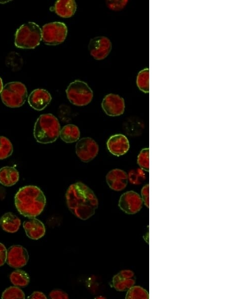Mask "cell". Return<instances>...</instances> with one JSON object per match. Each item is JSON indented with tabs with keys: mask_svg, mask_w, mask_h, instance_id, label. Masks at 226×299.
<instances>
[{
	"mask_svg": "<svg viewBox=\"0 0 226 299\" xmlns=\"http://www.w3.org/2000/svg\"><path fill=\"white\" fill-rule=\"evenodd\" d=\"M65 197L68 209L82 220H86L92 216L98 205V199L94 192L81 182L70 185Z\"/></svg>",
	"mask_w": 226,
	"mask_h": 299,
	"instance_id": "6da1fadb",
	"label": "cell"
},
{
	"mask_svg": "<svg viewBox=\"0 0 226 299\" xmlns=\"http://www.w3.org/2000/svg\"><path fill=\"white\" fill-rule=\"evenodd\" d=\"M46 203L45 196L37 186L27 185L21 188L15 196V203L22 215L32 218L39 215Z\"/></svg>",
	"mask_w": 226,
	"mask_h": 299,
	"instance_id": "7a4b0ae2",
	"label": "cell"
},
{
	"mask_svg": "<svg viewBox=\"0 0 226 299\" xmlns=\"http://www.w3.org/2000/svg\"><path fill=\"white\" fill-rule=\"evenodd\" d=\"M60 125L58 119L53 114L41 115L34 127V136L38 142L49 143L54 142L59 136Z\"/></svg>",
	"mask_w": 226,
	"mask_h": 299,
	"instance_id": "3957f363",
	"label": "cell"
},
{
	"mask_svg": "<svg viewBox=\"0 0 226 299\" xmlns=\"http://www.w3.org/2000/svg\"><path fill=\"white\" fill-rule=\"evenodd\" d=\"M41 40V28L36 23L29 22L17 29L15 45L22 49H34L40 44Z\"/></svg>",
	"mask_w": 226,
	"mask_h": 299,
	"instance_id": "277c9868",
	"label": "cell"
},
{
	"mask_svg": "<svg viewBox=\"0 0 226 299\" xmlns=\"http://www.w3.org/2000/svg\"><path fill=\"white\" fill-rule=\"evenodd\" d=\"M27 95L25 85L20 82H11L6 84L1 93L3 103L10 108H18L23 105Z\"/></svg>",
	"mask_w": 226,
	"mask_h": 299,
	"instance_id": "5b68a950",
	"label": "cell"
},
{
	"mask_svg": "<svg viewBox=\"0 0 226 299\" xmlns=\"http://www.w3.org/2000/svg\"><path fill=\"white\" fill-rule=\"evenodd\" d=\"M66 93L70 103L77 106L87 105L93 98V92L90 88L80 80L71 83L66 90Z\"/></svg>",
	"mask_w": 226,
	"mask_h": 299,
	"instance_id": "8992f818",
	"label": "cell"
},
{
	"mask_svg": "<svg viewBox=\"0 0 226 299\" xmlns=\"http://www.w3.org/2000/svg\"><path fill=\"white\" fill-rule=\"evenodd\" d=\"M42 40L49 45H56L65 40L68 30L65 24L54 22L45 24L41 29Z\"/></svg>",
	"mask_w": 226,
	"mask_h": 299,
	"instance_id": "52a82bcc",
	"label": "cell"
},
{
	"mask_svg": "<svg viewBox=\"0 0 226 299\" xmlns=\"http://www.w3.org/2000/svg\"><path fill=\"white\" fill-rule=\"evenodd\" d=\"M98 151L97 143L92 138L88 137L79 139L75 146L77 156L82 162L85 163L92 160L97 156Z\"/></svg>",
	"mask_w": 226,
	"mask_h": 299,
	"instance_id": "ba28073f",
	"label": "cell"
},
{
	"mask_svg": "<svg viewBox=\"0 0 226 299\" xmlns=\"http://www.w3.org/2000/svg\"><path fill=\"white\" fill-rule=\"evenodd\" d=\"M112 45L104 36H97L90 39L88 48L90 55L96 60H102L109 54Z\"/></svg>",
	"mask_w": 226,
	"mask_h": 299,
	"instance_id": "9c48e42d",
	"label": "cell"
},
{
	"mask_svg": "<svg viewBox=\"0 0 226 299\" xmlns=\"http://www.w3.org/2000/svg\"><path fill=\"white\" fill-rule=\"evenodd\" d=\"M143 200L140 195L134 191H129L123 193L120 197L119 206L125 213L135 214L142 207Z\"/></svg>",
	"mask_w": 226,
	"mask_h": 299,
	"instance_id": "30bf717a",
	"label": "cell"
},
{
	"mask_svg": "<svg viewBox=\"0 0 226 299\" xmlns=\"http://www.w3.org/2000/svg\"><path fill=\"white\" fill-rule=\"evenodd\" d=\"M101 107L106 114L108 116H119L123 114L125 111V101L118 95L109 94L103 99Z\"/></svg>",
	"mask_w": 226,
	"mask_h": 299,
	"instance_id": "8fae6325",
	"label": "cell"
},
{
	"mask_svg": "<svg viewBox=\"0 0 226 299\" xmlns=\"http://www.w3.org/2000/svg\"><path fill=\"white\" fill-rule=\"evenodd\" d=\"M29 260L27 250L20 245H13L7 250V263L11 267L19 268L24 266Z\"/></svg>",
	"mask_w": 226,
	"mask_h": 299,
	"instance_id": "7c38bea8",
	"label": "cell"
},
{
	"mask_svg": "<svg viewBox=\"0 0 226 299\" xmlns=\"http://www.w3.org/2000/svg\"><path fill=\"white\" fill-rule=\"evenodd\" d=\"M106 145L109 152L118 157L126 154L130 148L128 139L122 134L111 136L107 140Z\"/></svg>",
	"mask_w": 226,
	"mask_h": 299,
	"instance_id": "4fadbf2b",
	"label": "cell"
},
{
	"mask_svg": "<svg viewBox=\"0 0 226 299\" xmlns=\"http://www.w3.org/2000/svg\"><path fill=\"white\" fill-rule=\"evenodd\" d=\"M51 100L52 97L48 91L43 89H37L30 94L28 102L34 109L41 111L49 104Z\"/></svg>",
	"mask_w": 226,
	"mask_h": 299,
	"instance_id": "5bb4252c",
	"label": "cell"
},
{
	"mask_svg": "<svg viewBox=\"0 0 226 299\" xmlns=\"http://www.w3.org/2000/svg\"><path fill=\"white\" fill-rule=\"evenodd\" d=\"M135 283L134 273L130 270H123L115 275L112 279V287L118 291L128 290Z\"/></svg>",
	"mask_w": 226,
	"mask_h": 299,
	"instance_id": "9a60e30c",
	"label": "cell"
},
{
	"mask_svg": "<svg viewBox=\"0 0 226 299\" xmlns=\"http://www.w3.org/2000/svg\"><path fill=\"white\" fill-rule=\"evenodd\" d=\"M106 181L111 189L120 191L125 189L127 185L128 174L122 170L113 169L107 174Z\"/></svg>",
	"mask_w": 226,
	"mask_h": 299,
	"instance_id": "2e32d148",
	"label": "cell"
},
{
	"mask_svg": "<svg viewBox=\"0 0 226 299\" xmlns=\"http://www.w3.org/2000/svg\"><path fill=\"white\" fill-rule=\"evenodd\" d=\"M27 236L33 240H38L43 237L46 229L43 223L38 219L32 217L23 223Z\"/></svg>",
	"mask_w": 226,
	"mask_h": 299,
	"instance_id": "e0dca14e",
	"label": "cell"
},
{
	"mask_svg": "<svg viewBox=\"0 0 226 299\" xmlns=\"http://www.w3.org/2000/svg\"><path fill=\"white\" fill-rule=\"evenodd\" d=\"M76 9V3L73 0H58L54 5L55 13L60 17L65 18L73 16Z\"/></svg>",
	"mask_w": 226,
	"mask_h": 299,
	"instance_id": "ac0fdd59",
	"label": "cell"
},
{
	"mask_svg": "<svg viewBox=\"0 0 226 299\" xmlns=\"http://www.w3.org/2000/svg\"><path fill=\"white\" fill-rule=\"evenodd\" d=\"M0 225L5 231L14 233L19 229L21 220L12 212H7L1 217Z\"/></svg>",
	"mask_w": 226,
	"mask_h": 299,
	"instance_id": "d6986e66",
	"label": "cell"
},
{
	"mask_svg": "<svg viewBox=\"0 0 226 299\" xmlns=\"http://www.w3.org/2000/svg\"><path fill=\"white\" fill-rule=\"evenodd\" d=\"M19 179V173L14 167L5 166L0 169V183L5 186L15 185Z\"/></svg>",
	"mask_w": 226,
	"mask_h": 299,
	"instance_id": "ffe728a7",
	"label": "cell"
},
{
	"mask_svg": "<svg viewBox=\"0 0 226 299\" xmlns=\"http://www.w3.org/2000/svg\"><path fill=\"white\" fill-rule=\"evenodd\" d=\"M80 133L78 127L74 124H67L60 131L61 139L66 143H72L77 141Z\"/></svg>",
	"mask_w": 226,
	"mask_h": 299,
	"instance_id": "44dd1931",
	"label": "cell"
},
{
	"mask_svg": "<svg viewBox=\"0 0 226 299\" xmlns=\"http://www.w3.org/2000/svg\"><path fill=\"white\" fill-rule=\"evenodd\" d=\"M10 279L13 284L18 287H25L30 281L28 274L21 269H17L12 272L10 274Z\"/></svg>",
	"mask_w": 226,
	"mask_h": 299,
	"instance_id": "7402d4cb",
	"label": "cell"
},
{
	"mask_svg": "<svg viewBox=\"0 0 226 299\" xmlns=\"http://www.w3.org/2000/svg\"><path fill=\"white\" fill-rule=\"evenodd\" d=\"M149 68H146L139 71L137 77L138 87L145 93H148L149 91Z\"/></svg>",
	"mask_w": 226,
	"mask_h": 299,
	"instance_id": "603a6c76",
	"label": "cell"
},
{
	"mask_svg": "<svg viewBox=\"0 0 226 299\" xmlns=\"http://www.w3.org/2000/svg\"><path fill=\"white\" fill-rule=\"evenodd\" d=\"M125 298L127 299L149 298V295L148 292L142 287L133 285L128 290Z\"/></svg>",
	"mask_w": 226,
	"mask_h": 299,
	"instance_id": "cb8c5ba5",
	"label": "cell"
},
{
	"mask_svg": "<svg viewBox=\"0 0 226 299\" xmlns=\"http://www.w3.org/2000/svg\"><path fill=\"white\" fill-rule=\"evenodd\" d=\"M13 152V145L10 140L5 136H0V160L9 157Z\"/></svg>",
	"mask_w": 226,
	"mask_h": 299,
	"instance_id": "d4e9b609",
	"label": "cell"
},
{
	"mask_svg": "<svg viewBox=\"0 0 226 299\" xmlns=\"http://www.w3.org/2000/svg\"><path fill=\"white\" fill-rule=\"evenodd\" d=\"M128 180L131 184L139 185L146 179V175L141 168L131 170L128 175Z\"/></svg>",
	"mask_w": 226,
	"mask_h": 299,
	"instance_id": "484cf974",
	"label": "cell"
},
{
	"mask_svg": "<svg viewBox=\"0 0 226 299\" xmlns=\"http://www.w3.org/2000/svg\"><path fill=\"white\" fill-rule=\"evenodd\" d=\"M2 298H25V293L18 286H10L2 293Z\"/></svg>",
	"mask_w": 226,
	"mask_h": 299,
	"instance_id": "4316f807",
	"label": "cell"
},
{
	"mask_svg": "<svg viewBox=\"0 0 226 299\" xmlns=\"http://www.w3.org/2000/svg\"><path fill=\"white\" fill-rule=\"evenodd\" d=\"M149 148H143L138 156L137 163L141 168L149 171Z\"/></svg>",
	"mask_w": 226,
	"mask_h": 299,
	"instance_id": "83f0119b",
	"label": "cell"
},
{
	"mask_svg": "<svg viewBox=\"0 0 226 299\" xmlns=\"http://www.w3.org/2000/svg\"><path fill=\"white\" fill-rule=\"evenodd\" d=\"M128 1H107L106 5L110 9L115 11L122 10L127 4Z\"/></svg>",
	"mask_w": 226,
	"mask_h": 299,
	"instance_id": "f1b7e54d",
	"label": "cell"
},
{
	"mask_svg": "<svg viewBox=\"0 0 226 299\" xmlns=\"http://www.w3.org/2000/svg\"><path fill=\"white\" fill-rule=\"evenodd\" d=\"M49 297L53 299H67L69 296L65 292L60 289H55L51 291L49 294Z\"/></svg>",
	"mask_w": 226,
	"mask_h": 299,
	"instance_id": "f546056e",
	"label": "cell"
},
{
	"mask_svg": "<svg viewBox=\"0 0 226 299\" xmlns=\"http://www.w3.org/2000/svg\"><path fill=\"white\" fill-rule=\"evenodd\" d=\"M142 199L144 204L149 207V185L144 186L141 190Z\"/></svg>",
	"mask_w": 226,
	"mask_h": 299,
	"instance_id": "4dcf8cb0",
	"label": "cell"
},
{
	"mask_svg": "<svg viewBox=\"0 0 226 299\" xmlns=\"http://www.w3.org/2000/svg\"><path fill=\"white\" fill-rule=\"evenodd\" d=\"M7 256V250L4 244L0 243V266L6 262Z\"/></svg>",
	"mask_w": 226,
	"mask_h": 299,
	"instance_id": "1f68e13d",
	"label": "cell"
},
{
	"mask_svg": "<svg viewBox=\"0 0 226 299\" xmlns=\"http://www.w3.org/2000/svg\"><path fill=\"white\" fill-rule=\"evenodd\" d=\"M28 298H37V299H46L47 298V296L42 292L41 291H34L28 297Z\"/></svg>",
	"mask_w": 226,
	"mask_h": 299,
	"instance_id": "d6a6232c",
	"label": "cell"
},
{
	"mask_svg": "<svg viewBox=\"0 0 226 299\" xmlns=\"http://www.w3.org/2000/svg\"><path fill=\"white\" fill-rule=\"evenodd\" d=\"M4 87V85H3V81L1 79V78L0 77V94L1 93Z\"/></svg>",
	"mask_w": 226,
	"mask_h": 299,
	"instance_id": "836d02e7",
	"label": "cell"
},
{
	"mask_svg": "<svg viewBox=\"0 0 226 299\" xmlns=\"http://www.w3.org/2000/svg\"><path fill=\"white\" fill-rule=\"evenodd\" d=\"M97 298H104V297H102V296H98V297H97Z\"/></svg>",
	"mask_w": 226,
	"mask_h": 299,
	"instance_id": "e575fe53",
	"label": "cell"
}]
</instances>
